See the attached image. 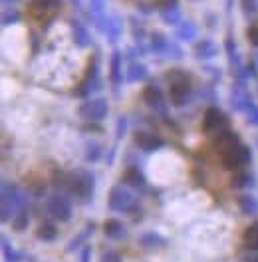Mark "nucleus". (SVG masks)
<instances>
[{"mask_svg": "<svg viewBox=\"0 0 258 262\" xmlns=\"http://www.w3.org/2000/svg\"><path fill=\"white\" fill-rule=\"evenodd\" d=\"M66 191L74 199H78L80 203L90 201L94 195V177L85 171H76V173H68L66 179Z\"/></svg>", "mask_w": 258, "mask_h": 262, "instance_id": "obj_1", "label": "nucleus"}, {"mask_svg": "<svg viewBox=\"0 0 258 262\" xmlns=\"http://www.w3.org/2000/svg\"><path fill=\"white\" fill-rule=\"evenodd\" d=\"M24 196L20 195V191H16L14 185L2 183V221L6 223L14 213H20L24 207Z\"/></svg>", "mask_w": 258, "mask_h": 262, "instance_id": "obj_2", "label": "nucleus"}, {"mask_svg": "<svg viewBox=\"0 0 258 262\" xmlns=\"http://www.w3.org/2000/svg\"><path fill=\"white\" fill-rule=\"evenodd\" d=\"M203 129H205V133H210V135L219 137L225 131H228V119H226L221 110L209 107L207 114H205V119H203Z\"/></svg>", "mask_w": 258, "mask_h": 262, "instance_id": "obj_3", "label": "nucleus"}, {"mask_svg": "<svg viewBox=\"0 0 258 262\" xmlns=\"http://www.w3.org/2000/svg\"><path fill=\"white\" fill-rule=\"evenodd\" d=\"M110 209L112 211H119V213H127L135 207V196L131 191L123 189V187H113L112 193H110Z\"/></svg>", "mask_w": 258, "mask_h": 262, "instance_id": "obj_4", "label": "nucleus"}, {"mask_svg": "<svg viewBox=\"0 0 258 262\" xmlns=\"http://www.w3.org/2000/svg\"><path fill=\"white\" fill-rule=\"evenodd\" d=\"M169 98L175 105H185L191 99V82L187 80V76L179 74V80H171Z\"/></svg>", "mask_w": 258, "mask_h": 262, "instance_id": "obj_5", "label": "nucleus"}, {"mask_svg": "<svg viewBox=\"0 0 258 262\" xmlns=\"http://www.w3.org/2000/svg\"><path fill=\"white\" fill-rule=\"evenodd\" d=\"M80 115L88 121H99L107 115V101L105 99H90L81 103Z\"/></svg>", "mask_w": 258, "mask_h": 262, "instance_id": "obj_6", "label": "nucleus"}, {"mask_svg": "<svg viewBox=\"0 0 258 262\" xmlns=\"http://www.w3.org/2000/svg\"><path fill=\"white\" fill-rule=\"evenodd\" d=\"M48 213L56 219V221H60V223H64L68 221L70 216H72V205H70V201L62 195H54L48 199Z\"/></svg>", "mask_w": 258, "mask_h": 262, "instance_id": "obj_7", "label": "nucleus"}, {"mask_svg": "<svg viewBox=\"0 0 258 262\" xmlns=\"http://www.w3.org/2000/svg\"><path fill=\"white\" fill-rule=\"evenodd\" d=\"M135 143L143 149V151H157V149L163 147V141L159 137H155L151 133H143V131L135 133Z\"/></svg>", "mask_w": 258, "mask_h": 262, "instance_id": "obj_8", "label": "nucleus"}, {"mask_svg": "<svg viewBox=\"0 0 258 262\" xmlns=\"http://www.w3.org/2000/svg\"><path fill=\"white\" fill-rule=\"evenodd\" d=\"M143 98H145V103L149 107H153V110H157L159 114L165 112V103H163V96L161 92L157 90V88H153V85H149L145 88V92H143Z\"/></svg>", "mask_w": 258, "mask_h": 262, "instance_id": "obj_9", "label": "nucleus"}, {"mask_svg": "<svg viewBox=\"0 0 258 262\" xmlns=\"http://www.w3.org/2000/svg\"><path fill=\"white\" fill-rule=\"evenodd\" d=\"M123 183L131 189H143L145 187V177L137 167H129L123 173Z\"/></svg>", "mask_w": 258, "mask_h": 262, "instance_id": "obj_10", "label": "nucleus"}, {"mask_svg": "<svg viewBox=\"0 0 258 262\" xmlns=\"http://www.w3.org/2000/svg\"><path fill=\"white\" fill-rule=\"evenodd\" d=\"M139 243L141 246H145V248H161L165 246V238H163L161 234H157V232H145L141 238H139Z\"/></svg>", "mask_w": 258, "mask_h": 262, "instance_id": "obj_11", "label": "nucleus"}, {"mask_svg": "<svg viewBox=\"0 0 258 262\" xmlns=\"http://www.w3.org/2000/svg\"><path fill=\"white\" fill-rule=\"evenodd\" d=\"M72 32H74V42L81 46V48H85V46H90V34L85 32V28L78 24V22H72Z\"/></svg>", "mask_w": 258, "mask_h": 262, "instance_id": "obj_12", "label": "nucleus"}, {"mask_svg": "<svg viewBox=\"0 0 258 262\" xmlns=\"http://www.w3.org/2000/svg\"><path fill=\"white\" fill-rule=\"evenodd\" d=\"M103 230H105V234H107L110 238H113V241H117V238H121V236L125 234V229H123V225H121L119 221H107Z\"/></svg>", "mask_w": 258, "mask_h": 262, "instance_id": "obj_13", "label": "nucleus"}, {"mask_svg": "<svg viewBox=\"0 0 258 262\" xmlns=\"http://www.w3.org/2000/svg\"><path fill=\"white\" fill-rule=\"evenodd\" d=\"M244 245L248 246L250 250H258V223L250 225L248 229L244 230Z\"/></svg>", "mask_w": 258, "mask_h": 262, "instance_id": "obj_14", "label": "nucleus"}, {"mask_svg": "<svg viewBox=\"0 0 258 262\" xmlns=\"http://www.w3.org/2000/svg\"><path fill=\"white\" fill-rule=\"evenodd\" d=\"M197 56L203 60H209L212 56H217V46L210 40H201V44L197 46Z\"/></svg>", "mask_w": 258, "mask_h": 262, "instance_id": "obj_15", "label": "nucleus"}, {"mask_svg": "<svg viewBox=\"0 0 258 262\" xmlns=\"http://www.w3.org/2000/svg\"><path fill=\"white\" fill-rule=\"evenodd\" d=\"M239 203H241V209L244 214H256L258 213V201L252 195H242Z\"/></svg>", "mask_w": 258, "mask_h": 262, "instance_id": "obj_16", "label": "nucleus"}, {"mask_svg": "<svg viewBox=\"0 0 258 262\" xmlns=\"http://www.w3.org/2000/svg\"><path fill=\"white\" fill-rule=\"evenodd\" d=\"M147 68L143 64H131L127 70V82H137V80H145Z\"/></svg>", "mask_w": 258, "mask_h": 262, "instance_id": "obj_17", "label": "nucleus"}, {"mask_svg": "<svg viewBox=\"0 0 258 262\" xmlns=\"http://www.w3.org/2000/svg\"><path fill=\"white\" fill-rule=\"evenodd\" d=\"M56 234H58V229H56L52 223H44V225L38 229V238H40V241H46V243L54 241Z\"/></svg>", "mask_w": 258, "mask_h": 262, "instance_id": "obj_18", "label": "nucleus"}, {"mask_svg": "<svg viewBox=\"0 0 258 262\" xmlns=\"http://www.w3.org/2000/svg\"><path fill=\"white\" fill-rule=\"evenodd\" d=\"M2 250H4V258H6V262H20L22 260L20 252H16L12 246L8 245V238H6V236H2Z\"/></svg>", "mask_w": 258, "mask_h": 262, "instance_id": "obj_19", "label": "nucleus"}, {"mask_svg": "<svg viewBox=\"0 0 258 262\" xmlns=\"http://www.w3.org/2000/svg\"><path fill=\"white\" fill-rule=\"evenodd\" d=\"M195 36H197V28H195V24L185 22V24H181V26H179V38H183L185 42L193 40Z\"/></svg>", "mask_w": 258, "mask_h": 262, "instance_id": "obj_20", "label": "nucleus"}, {"mask_svg": "<svg viewBox=\"0 0 258 262\" xmlns=\"http://www.w3.org/2000/svg\"><path fill=\"white\" fill-rule=\"evenodd\" d=\"M119 66H121V56H119V52H115L112 58V80L113 83L117 85V83L121 82V76H119Z\"/></svg>", "mask_w": 258, "mask_h": 262, "instance_id": "obj_21", "label": "nucleus"}, {"mask_svg": "<svg viewBox=\"0 0 258 262\" xmlns=\"http://www.w3.org/2000/svg\"><path fill=\"white\" fill-rule=\"evenodd\" d=\"M14 230H24L28 227V213H26V209H22L20 213L14 216Z\"/></svg>", "mask_w": 258, "mask_h": 262, "instance_id": "obj_22", "label": "nucleus"}, {"mask_svg": "<svg viewBox=\"0 0 258 262\" xmlns=\"http://www.w3.org/2000/svg\"><path fill=\"white\" fill-rule=\"evenodd\" d=\"M179 16H181V12H179V8H167V10H163V20L167 22V24H177L179 22Z\"/></svg>", "mask_w": 258, "mask_h": 262, "instance_id": "obj_23", "label": "nucleus"}, {"mask_svg": "<svg viewBox=\"0 0 258 262\" xmlns=\"http://www.w3.org/2000/svg\"><path fill=\"white\" fill-rule=\"evenodd\" d=\"M226 46H228V58H230V62L236 66V68H241V58H239V54H236V46H234V42H226Z\"/></svg>", "mask_w": 258, "mask_h": 262, "instance_id": "obj_24", "label": "nucleus"}, {"mask_svg": "<svg viewBox=\"0 0 258 262\" xmlns=\"http://www.w3.org/2000/svg\"><path fill=\"white\" fill-rule=\"evenodd\" d=\"M239 262H258V250H250L248 248V252L246 254H242Z\"/></svg>", "mask_w": 258, "mask_h": 262, "instance_id": "obj_25", "label": "nucleus"}, {"mask_svg": "<svg viewBox=\"0 0 258 262\" xmlns=\"http://www.w3.org/2000/svg\"><path fill=\"white\" fill-rule=\"evenodd\" d=\"M242 4H244V10H246L248 14H254V12L258 10L256 0H242Z\"/></svg>", "mask_w": 258, "mask_h": 262, "instance_id": "obj_26", "label": "nucleus"}, {"mask_svg": "<svg viewBox=\"0 0 258 262\" xmlns=\"http://www.w3.org/2000/svg\"><path fill=\"white\" fill-rule=\"evenodd\" d=\"M246 114H248V119H250L252 123H258V107H256V105L248 103V107H246Z\"/></svg>", "mask_w": 258, "mask_h": 262, "instance_id": "obj_27", "label": "nucleus"}, {"mask_svg": "<svg viewBox=\"0 0 258 262\" xmlns=\"http://www.w3.org/2000/svg\"><path fill=\"white\" fill-rule=\"evenodd\" d=\"M90 230H92V229L83 230V232H81L80 236H76V241H72V243H70V245H68V250H76V248H78V246H80L81 243H83V236H85V234H88V232H90Z\"/></svg>", "mask_w": 258, "mask_h": 262, "instance_id": "obj_28", "label": "nucleus"}, {"mask_svg": "<svg viewBox=\"0 0 258 262\" xmlns=\"http://www.w3.org/2000/svg\"><path fill=\"white\" fill-rule=\"evenodd\" d=\"M99 262H123V260H121V256L117 252H105Z\"/></svg>", "mask_w": 258, "mask_h": 262, "instance_id": "obj_29", "label": "nucleus"}, {"mask_svg": "<svg viewBox=\"0 0 258 262\" xmlns=\"http://www.w3.org/2000/svg\"><path fill=\"white\" fill-rule=\"evenodd\" d=\"M99 153H101V149L96 147V145L88 147V159H90V161H97V159H99Z\"/></svg>", "mask_w": 258, "mask_h": 262, "instance_id": "obj_30", "label": "nucleus"}, {"mask_svg": "<svg viewBox=\"0 0 258 262\" xmlns=\"http://www.w3.org/2000/svg\"><path fill=\"white\" fill-rule=\"evenodd\" d=\"M16 20H18V12L12 10V12H6V14H4V20H2V22H4V26H8V24H12V22H16Z\"/></svg>", "mask_w": 258, "mask_h": 262, "instance_id": "obj_31", "label": "nucleus"}, {"mask_svg": "<svg viewBox=\"0 0 258 262\" xmlns=\"http://www.w3.org/2000/svg\"><path fill=\"white\" fill-rule=\"evenodd\" d=\"M248 40H250L254 46H258V24H254V26L248 30Z\"/></svg>", "mask_w": 258, "mask_h": 262, "instance_id": "obj_32", "label": "nucleus"}, {"mask_svg": "<svg viewBox=\"0 0 258 262\" xmlns=\"http://www.w3.org/2000/svg\"><path fill=\"white\" fill-rule=\"evenodd\" d=\"M248 181H250V177H248L246 173H239V175H236V179H234V185H236V187H244Z\"/></svg>", "mask_w": 258, "mask_h": 262, "instance_id": "obj_33", "label": "nucleus"}, {"mask_svg": "<svg viewBox=\"0 0 258 262\" xmlns=\"http://www.w3.org/2000/svg\"><path fill=\"white\" fill-rule=\"evenodd\" d=\"M125 127H127V119H125V117H121V119L117 121V139L125 133Z\"/></svg>", "mask_w": 258, "mask_h": 262, "instance_id": "obj_34", "label": "nucleus"}, {"mask_svg": "<svg viewBox=\"0 0 258 262\" xmlns=\"http://www.w3.org/2000/svg\"><path fill=\"white\" fill-rule=\"evenodd\" d=\"M101 8H103V2L101 0H92V10L96 14H101Z\"/></svg>", "mask_w": 258, "mask_h": 262, "instance_id": "obj_35", "label": "nucleus"}, {"mask_svg": "<svg viewBox=\"0 0 258 262\" xmlns=\"http://www.w3.org/2000/svg\"><path fill=\"white\" fill-rule=\"evenodd\" d=\"M90 256H92V248H90V246H85V248L81 250V260L80 262H90Z\"/></svg>", "mask_w": 258, "mask_h": 262, "instance_id": "obj_36", "label": "nucleus"}]
</instances>
